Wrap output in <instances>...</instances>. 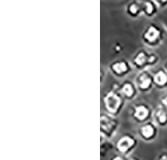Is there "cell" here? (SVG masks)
Segmentation results:
<instances>
[{
  "label": "cell",
  "instance_id": "cell-1",
  "mask_svg": "<svg viewBox=\"0 0 167 160\" xmlns=\"http://www.w3.org/2000/svg\"><path fill=\"white\" fill-rule=\"evenodd\" d=\"M105 104L108 110L111 112H115L120 105V98L114 93H109L105 98Z\"/></svg>",
  "mask_w": 167,
  "mask_h": 160
},
{
  "label": "cell",
  "instance_id": "cell-2",
  "mask_svg": "<svg viewBox=\"0 0 167 160\" xmlns=\"http://www.w3.org/2000/svg\"><path fill=\"white\" fill-rule=\"evenodd\" d=\"M133 144H134L133 139H131L128 136H126V137H123V138H121L119 140L117 146H118V149L120 150V151L124 152V151H126V150L128 149L130 146H132Z\"/></svg>",
  "mask_w": 167,
  "mask_h": 160
},
{
  "label": "cell",
  "instance_id": "cell-3",
  "mask_svg": "<svg viewBox=\"0 0 167 160\" xmlns=\"http://www.w3.org/2000/svg\"><path fill=\"white\" fill-rule=\"evenodd\" d=\"M158 35H159V32H158V30H157V29H155L154 27H150L148 32H147L146 35H145V37H146L147 40L154 41L155 39L158 37Z\"/></svg>",
  "mask_w": 167,
  "mask_h": 160
},
{
  "label": "cell",
  "instance_id": "cell-4",
  "mask_svg": "<svg viewBox=\"0 0 167 160\" xmlns=\"http://www.w3.org/2000/svg\"><path fill=\"white\" fill-rule=\"evenodd\" d=\"M147 114H148V110H147L144 106H139V107H137L136 108L135 116L138 119H141V120L144 119L147 116Z\"/></svg>",
  "mask_w": 167,
  "mask_h": 160
},
{
  "label": "cell",
  "instance_id": "cell-5",
  "mask_svg": "<svg viewBox=\"0 0 167 160\" xmlns=\"http://www.w3.org/2000/svg\"><path fill=\"white\" fill-rule=\"evenodd\" d=\"M154 80H155V82L157 84H160V85H162V84H165L166 83L167 76H166L165 73H163V72H161V71H160V72H158V73L155 75Z\"/></svg>",
  "mask_w": 167,
  "mask_h": 160
},
{
  "label": "cell",
  "instance_id": "cell-6",
  "mask_svg": "<svg viewBox=\"0 0 167 160\" xmlns=\"http://www.w3.org/2000/svg\"><path fill=\"white\" fill-rule=\"evenodd\" d=\"M142 134L143 136H145V137H151L153 135V132H154V130H153V127L151 125H146V126H144L143 128H142Z\"/></svg>",
  "mask_w": 167,
  "mask_h": 160
},
{
  "label": "cell",
  "instance_id": "cell-7",
  "mask_svg": "<svg viewBox=\"0 0 167 160\" xmlns=\"http://www.w3.org/2000/svg\"><path fill=\"white\" fill-rule=\"evenodd\" d=\"M113 69L114 71H116L117 73H122L124 71H126L127 67H126V64L123 63V62H119V63H116L113 65Z\"/></svg>",
  "mask_w": 167,
  "mask_h": 160
},
{
  "label": "cell",
  "instance_id": "cell-8",
  "mask_svg": "<svg viewBox=\"0 0 167 160\" xmlns=\"http://www.w3.org/2000/svg\"><path fill=\"white\" fill-rule=\"evenodd\" d=\"M149 85H150V78L147 77L146 75H142L140 77V87L147 88Z\"/></svg>",
  "mask_w": 167,
  "mask_h": 160
},
{
  "label": "cell",
  "instance_id": "cell-9",
  "mask_svg": "<svg viewBox=\"0 0 167 160\" xmlns=\"http://www.w3.org/2000/svg\"><path fill=\"white\" fill-rule=\"evenodd\" d=\"M122 91H123V93H125L127 96H131L133 94V88L131 87L130 84H125L122 88Z\"/></svg>",
  "mask_w": 167,
  "mask_h": 160
},
{
  "label": "cell",
  "instance_id": "cell-10",
  "mask_svg": "<svg viewBox=\"0 0 167 160\" xmlns=\"http://www.w3.org/2000/svg\"><path fill=\"white\" fill-rule=\"evenodd\" d=\"M135 62L138 65H142L144 62H145V55H144V53H140L138 56L136 57Z\"/></svg>",
  "mask_w": 167,
  "mask_h": 160
},
{
  "label": "cell",
  "instance_id": "cell-11",
  "mask_svg": "<svg viewBox=\"0 0 167 160\" xmlns=\"http://www.w3.org/2000/svg\"><path fill=\"white\" fill-rule=\"evenodd\" d=\"M157 116L159 117V121H160V122H164L165 120H166V115H165V113L159 112L158 114H157Z\"/></svg>",
  "mask_w": 167,
  "mask_h": 160
},
{
  "label": "cell",
  "instance_id": "cell-12",
  "mask_svg": "<svg viewBox=\"0 0 167 160\" xmlns=\"http://www.w3.org/2000/svg\"><path fill=\"white\" fill-rule=\"evenodd\" d=\"M153 10V7H152V5H151V3H146V12L147 13H151Z\"/></svg>",
  "mask_w": 167,
  "mask_h": 160
},
{
  "label": "cell",
  "instance_id": "cell-13",
  "mask_svg": "<svg viewBox=\"0 0 167 160\" xmlns=\"http://www.w3.org/2000/svg\"><path fill=\"white\" fill-rule=\"evenodd\" d=\"M130 11H131L132 13H136V11H137V7L135 5H132L131 7H130Z\"/></svg>",
  "mask_w": 167,
  "mask_h": 160
},
{
  "label": "cell",
  "instance_id": "cell-14",
  "mask_svg": "<svg viewBox=\"0 0 167 160\" xmlns=\"http://www.w3.org/2000/svg\"><path fill=\"white\" fill-rule=\"evenodd\" d=\"M163 103H164L165 105H167V97H166V98H165L164 100H163Z\"/></svg>",
  "mask_w": 167,
  "mask_h": 160
},
{
  "label": "cell",
  "instance_id": "cell-15",
  "mask_svg": "<svg viewBox=\"0 0 167 160\" xmlns=\"http://www.w3.org/2000/svg\"><path fill=\"white\" fill-rule=\"evenodd\" d=\"M113 160H123L122 158H120V157H116V158H114Z\"/></svg>",
  "mask_w": 167,
  "mask_h": 160
},
{
  "label": "cell",
  "instance_id": "cell-16",
  "mask_svg": "<svg viewBox=\"0 0 167 160\" xmlns=\"http://www.w3.org/2000/svg\"><path fill=\"white\" fill-rule=\"evenodd\" d=\"M161 160H167V156H163Z\"/></svg>",
  "mask_w": 167,
  "mask_h": 160
},
{
  "label": "cell",
  "instance_id": "cell-17",
  "mask_svg": "<svg viewBox=\"0 0 167 160\" xmlns=\"http://www.w3.org/2000/svg\"><path fill=\"white\" fill-rule=\"evenodd\" d=\"M161 1H162V2H165V1H166V0H161Z\"/></svg>",
  "mask_w": 167,
  "mask_h": 160
}]
</instances>
